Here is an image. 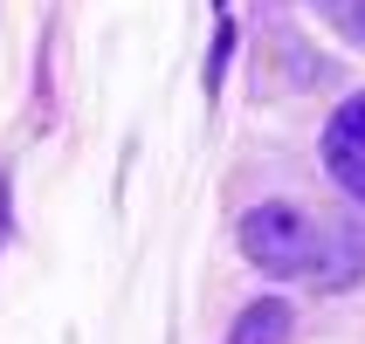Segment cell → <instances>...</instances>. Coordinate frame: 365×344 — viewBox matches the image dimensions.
<instances>
[{"mask_svg":"<svg viewBox=\"0 0 365 344\" xmlns=\"http://www.w3.org/2000/svg\"><path fill=\"white\" fill-rule=\"evenodd\" d=\"M242 255L276 283L345 289L365 276V221H351V214L317 221L297 200H262L242 214Z\"/></svg>","mask_w":365,"mask_h":344,"instance_id":"1","label":"cell"},{"mask_svg":"<svg viewBox=\"0 0 365 344\" xmlns=\"http://www.w3.org/2000/svg\"><path fill=\"white\" fill-rule=\"evenodd\" d=\"M324 165H331V179L365 207V90L331 110V124H324Z\"/></svg>","mask_w":365,"mask_h":344,"instance_id":"2","label":"cell"},{"mask_svg":"<svg viewBox=\"0 0 365 344\" xmlns=\"http://www.w3.org/2000/svg\"><path fill=\"white\" fill-rule=\"evenodd\" d=\"M289 324H297V310H289L283 296H255V303L235 317L227 344H289Z\"/></svg>","mask_w":365,"mask_h":344,"instance_id":"3","label":"cell"},{"mask_svg":"<svg viewBox=\"0 0 365 344\" xmlns=\"http://www.w3.org/2000/svg\"><path fill=\"white\" fill-rule=\"evenodd\" d=\"M7 221H14V172L0 165V241H7Z\"/></svg>","mask_w":365,"mask_h":344,"instance_id":"4","label":"cell"},{"mask_svg":"<svg viewBox=\"0 0 365 344\" xmlns=\"http://www.w3.org/2000/svg\"><path fill=\"white\" fill-rule=\"evenodd\" d=\"M351 21H359V28H365V0H351Z\"/></svg>","mask_w":365,"mask_h":344,"instance_id":"5","label":"cell"}]
</instances>
